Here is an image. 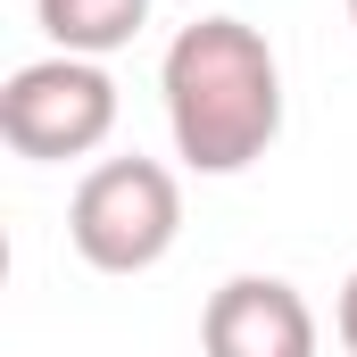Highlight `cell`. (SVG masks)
Instances as JSON below:
<instances>
[{"label": "cell", "mask_w": 357, "mask_h": 357, "mask_svg": "<svg viewBox=\"0 0 357 357\" xmlns=\"http://www.w3.org/2000/svg\"><path fill=\"white\" fill-rule=\"evenodd\" d=\"M349 25H357V0H349Z\"/></svg>", "instance_id": "52a82bcc"}, {"label": "cell", "mask_w": 357, "mask_h": 357, "mask_svg": "<svg viewBox=\"0 0 357 357\" xmlns=\"http://www.w3.org/2000/svg\"><path fill=\"white\" fill-rule=\"evenodd\" d=\"M33 17L67 59H108L150 25V0H33Z\"/></svg>", "instance_id": "5b68a950"}, {"label": "cell", "mask_w": 357, "mask_h": 357, "mask_svg": "<svg viewBox=\"0 0 357 357\" xmlns=\"http://www.w3.org/2000/svg\"><path fill=\"white\" fill-rule=\"evenodd\" d=\"M167 133L191 175H250L282 133V67L250 17H199L158 59Z\"/></svg>", "instance_id": "6da1fadb"}, {"label": "cell", "mask_w": 357, "mask_h": 357, "mask_svg": "<svg viewBox=\"0 0 357 357\" xmlns=\"http://www.w3.org/2000/svg\"><path fill=\"white\" fill-rule=\"evenodd\" d=\"M183 233V183L158 158H100L67 199V241L100 274H150Z\"/></svg>", "instance_id": "7a4b0ae2"}, {"label": "cell", "mask_w": 357, "mask_h": 357, "mask_svg": "<svg viewBox=\"0 0 357 357\" xmlns=\"http://www.w3.org/2000/svg\"><path fill=\"white\" fill-rule=\"evenodd\" d=\"M199 357H316V307L282 274H233L199 307Z\"/></svg>", "instance_id": "277c9868"}, {"label": "cell", "mask_w": 357, "mask_h": 357, "mask_svg": "<svg viewBox=\"0 0 357 357\" xmlns=\"http://www.w3.org/2000/svg\"><path fill=\"white\" fill-rule=\"evenodd\" d=\"M333 333H341V349L357 357V274L341 282V307H333Z\"/></svg>", "instance_id": "8992f818"}, {"label": "cell", "mask_w": 357, "mask_h": 357, "mask_svg": "<svg viewBox=\"0 0 357 357\" xmlns=\"http://www.w3.org/2000/svg\"><path fill=\"white\" fill-rule=\"evenodd\" d=\"M116 133V84L100 59H33L0 84V142L33 167H67V158H91L100 142Z\"/></svg>", "instance_id": "3957f363"}]
</instances>
